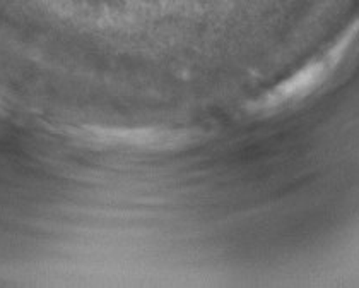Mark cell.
I'll return each instance as SVG.
<instances>
[{
    "label": "cell",
    "instance_id": "cell-1",
    "mask_svg": "<svg viewBox=\"0 0 359 288\" xmlns=\"http://www.w3.org/2000/svg\"><path fill=\"white\" fill-rule=\"evenodd\" d=\"M332 65H334V58L313 62L308 67L302 69L298 74H294L291 79L284 81L283 84L272 89L267 96H264L259 107L262 110H269V108H279L283 105L291 103V101L302 100L303 96L315 91L318 84H322V81L327 77Z\"/></svg>",
    "mask_w": 359,
    "mask_h": 288
}]
</instances>
